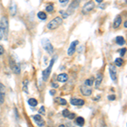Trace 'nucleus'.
<instances>
[{
	"instance_id": "f257e3e1",
	"label": "nucleus",
	"mask_w": 127,
	"mask_h": 127,
	"mask_svg": "<svg viewBox=\"0 0 127 127\" xmlns=\"http://www.w3.org/2000/svg\"><path fill=\"white\" fill-rule=\"evenodd\" d=\"M63 22V19L61 17H56L53 19L48 24V29L49 30H54L58 28Z\"/></svg>"
},
{
	"instance_id": "f03ea898",
	"label": "nucleus",
	"mask_w": 127,
	"mask_h": 127,
	"mask_svg": "<svg viewBox=\"0 0 127 127\" xmlns=\"http://www.w3.org/2000/svg\"><path fill=\"white\" fill-rule=\"evenodd\" d=\"M42 44L43 48L49 54H52L53 53H54V47H53V45L51 44L50 41H49L48 38H43V39L42 40Z\"/></svg>"
},
{
	"instance_id": "7ed1b4c3",
	"label": "nucleus",
	"mask_w": 127,
	"mask_h": 127,
	"mask_svg": "<svg viewBox=\"0 0 127 127\" xmlns=\"http://www.w3.org/2000/svg\"><path fill=\"white\" fill-rule=\"evenodd\" d=\"M54 60H55V58L52 59L50 60V64H49V66L46 69H44L42 71V79L43 81H47L51 73V70H52V68H53V65H54Z\"/></svg>"
},
{
	"instance_id": "20e7f679",
	"label": "nucleus",
	"mask_w": 127,
	"mask_h": 127,
	"mask_svg": "<svg viewBox=\"0 0 127 127\" xmlns=\"http://www.w3.org/2000/svg\"><path fill=\"white\" fill-rule=\"evenodd\" d=\"M94 7H95V4H94L93 2H88V3H87L85 5L83 6L82 13L83 14L89 13L90 11H92V10L94 9Z\"/></svg>"
},
{
	"instance_id": "39448f33",
	"label": "nucleus",
	"mask_w": 127,
	"mask_h": 127,
	"mask_svg": "<svg viewBox=\"0 0 127 127\" xmlns=\"http://www.w3.org/2000/svg\"><path fill=\"white\" fill-rule=\"evenodd\" d=\"M79 3H80L79 1H77V2L74 1V2H72V3H70L69 9H68V10H67V12H66V13L68 14V15H69L70 14H72L73 12L77 9V7L79 6Z\"/></svg>"
},
{
	"instance_id": "423d86ee",
	"label": "nucleus",
	"mask_w": 127,
	"mask_h": 127,
	"mask_svg": "<svg viewBox=\"0 0 127 127\" xmlns=\"http://www.w3.org/2000/svg\"><path fill=\"white\" fill-rule=\"evenodd\" d=\"M10 67H11L12 70H13L15 74H20V67L19 64L15 63V61L12 60V59H10Z\"/></svg>"
},
{
	"instance_id": "0eeeda50",
	"label": "nucleus",
	"mask_w": 127,
	"mask_h": 127,
	"mask_svg": "<svg viewBox=\"0 0 127 127\" xmlns=\"http://www.w3.org/2000/svg\"><path fill=\"white\" fill-rule=\"evenodd\" d=\"M78 41H74V42H71L70 46H69V48L68 49V55L69 56H71V55L74 54V53L75 52V48H76V46L78 45Z\"/></svg>"
},
{
	"instance_id": "6e6552de",
	"label": "nucleus",
	"mask_w": 127,
	"mask_h": 127,
	"mask_svg": "<svg viewBox=\"0 0 127 127\" xmlns=\"http://www.w3.org/2000/svg\"><path fill=\"white\" fill-rule=\"evenodd\" d=\"M109 73H110V77H111L113 81H116L117 80V71H116V68L114 65L110 64Z\"/></svg>"
},
{
	"instance_id": "1a4fd4ad",
	"label": "nucleus",
	"mask_w": 127,
	"mask_h": 127,
	"mask_svg": "<svg viewBox=\"0 0 127 127\" xmlns=\"http://www.w3.org/2000/svg\"><path fill=\"white\" fill-rule=\"evenodd\" d=\"M0 27L2 28L4 32H6L9 27V23H8V20L6 17H2L1 20H0Z\"/></svg>"
},
{
	"instance_id": "9d476101",
	"label": "nucleus",
	"mask_w": 127,
	"mask_h": 127,
	"mask_svg": "<svg viewBox=\"0 0 127 127\" xmlns=\"http://www.w3.org/2000/svg\"><path fill=\"white\" fill-rule=\"evenodd\" d=\"M5 96V87L2 83H0V104H3L4 102Z\"/></svg>"
},
{
	"instance_id": "9b49d317",
	"label": "nucleus",
	"mask_w": 127,
	"mask_h": 127,
	"mask_svg": "<svg viewBox=\"0 0 127 127\" xmlns=\"http://www.w3.org/2000/svg\"><path fill=\"white\" fill-rule=\"evenodd\" d=\"M33 119H34V120L36 121V125H37L38 126H44V124H45L44 120H42V116L39 115V114H36V115H34V116H33Z\"/></svg>"
},
{
	"instance_id": "f8f14e48",
	"label": "nucleus",
	"mask_w": 127,
	"mask_h": 127,
	"mask_svg": "<svg viewBox=\"0 0 127 127\" xmlns=\"http://www.w3.org/2000/svg\"><path fill=\"white\" fill-rule=\"evenodd\" d=\"M70 103L72 105H76V106H82L85 104V101L83 99H79V98H72L70 100Z\"/></svg>"
},
{
	"instance_id": "ddd939ff",
	"label": "nucleus",
	"mask_w": 127,
	"mask_h": 127,
	"mask_svg": "<svg viewBox=\"0 0 127 127\" xmlns=\"http://www.w3.org/2000/svg\"><path fill=\"white\" fill-rule=\"evenodd\" d=\"M81 93H82L84 96H87V97H88V96L91 95L92 93H93V91H92L91 88L88 87H81Z\"/></svg>"
},
{
	"instance_id": "4468645a",
	"label": "nucleus",
	"mask_w": 127,
	"mask_h": 127,
	"mask_svg": "<svg viewBox=\"0 0 127 127\" xmlns=\"http://www.w3.org/2000/svg\"><path fill=\"white\" fill-rule=\"evenodd\" d=\"M102 81H103V75L101 73H98L96 77V81H95V86L96 87H98L101 84Z\"/></svg>"
},
{
	"instance_id": "2eb2a0df",
	"label": "nucleus",
	"mask_w": 127,
	"mask_h": 127,
	"mask_svg": "<svg viewBox=\"0 0 127 127\" xmlns=\"http://www.w3.org/2000/svg\"><path fill=\"white\" fill-rule=\"evenodd\" d=\"M68 80V75L67 74H60L58 75V81L59 82H65Z\"/></svg>"
},
{
	"instance_id": "dca6fc26",
	"label": "nucleus",
	"mask_w": 127,
	"mask_h": 127,
	"mask_svg": "<svg viewBox=\"0 0 127 127\" xmlns=\"http://www.w3.org/2000/svg\"><path fill=\"white\" fill-rule=\"evenodd\" d=\"M121 21H122L121 16H120V15H118L117 17L115 18L114 21V28H118L119 26H120V24H121Z\"/></svg>"
},
{
	"instance_id": "f3484780",
	"label": "nucleus",
	"mask_w": 127,
	"mask_h": 127,
	"mask_svg": "<svg viewBox=\"0 0 127 127\" xmlns=\"http://www.w3.org/2000/svg\"><path fill=\"white\" fill-rule=\"evenodd\" d=\"M116 42H117L118 45H120V46H122V45H124L126 43V39H125L123 36H117L116 37Z\"/></svg>"
},
{
	"instance_id": "a211bd4d",
	"label": "nucleus",
	"mask_w": 127,
	"mask_h": 127,
	"mask_svg": "<svg viewBox=\"0 0 127 127\" xmlns=\"http://www.w3.org/2000/svg\"><path fill=\"white\" fill-rule=\"evenodd\" d=\"M75 124L79 126H83L84 124H85V120L82 117H77L76 120H75Z\"/></svg>"
},
{
	"instance_id": "6ab92c4d",
	"label": "nucleus",
	"mask_w": 127,
	"mask_h": 127,
	"mask_svg": "<svg viewBox=\"0 0 127 127\" xmlns=\"http://www.w3.org/2000/svg\"><path fill=\"white\" fill-rule=\"evenodd\" d=\"M28 103H29L30 106H32V107H35V106L37 105V100L35 99V98H30L29 100H28Z\"/></svg>"
},
{
	"instance_id": "aec40b11",
	"label": "nucleus",
	"mask_w": 127,
	"mask_h": 127,
	"mask_svg": "<svg viewBox=\"0 0 127 127\" xmlns=\"http://www.w3.org/2000/svg\"><path fill=\"white\" fill-rule=\"evenodd\" d=\"M93 82H94V79H93V77H92L91 79H87V81H85V85H86V87H90L93 85Z\"/></svg>"
},
{
	"instance_id": "412c9836",
	"label": "nucleus",
	"mask_w": 127,
	"mask_h": 127,
	"mask_svg": "<svg viewBox=\"0 0 127 127\" xmlns=\"http://www.w3.org/2000/svg\"><path fill=\"white\" fill-rule=\"evenodd\" d=\"M37 16H38V18H39L40 20H44L47 19L46 13H45V12H42V11H40L39 13L37 14Z\"/></svg>"
},
{
	"instance_id": "4be33fe9",
	"label": "nucleus",
	"mask_w": 127,
	"mask_h": 127,
	"mask_svg": "<svg viewBox=\"0 0 127 127\" xmlns=\"http://www.w3.org/2000/svg\"><path fill=\"white\" fill-rule=\"evenodd\" d=\"M114 63H115V64L117 65L118 67H120V66H122L123 63H124V60H123L121 58H117L114 60Z\"/></svg>"
},
{
	"instance_id": "5701e85b",
	"label": "nucleus",
	"mask_w": 127,
	"mask_h": 127,
	"mask_svg": "<svg viewBox=\"0 0 127 127\" xmlns=\"http://www.w3.org/2000/svg\"><path fill=\"white\" fill-rule=\"evenodd\" d=\"M10 14L11 15H15L16 14V5L15 3H12V5L10 6Z\"/></svg>"
},
{
	"instance_id": "b1692460",
	"label": "nucleus",
	"mask_w": 127,
	"mask_h": 127,
	"mask_svg": "<svg viewBox=\"0 0 127 127\" xmlns=\"http://www.w3.org/2000/svg\"><path fill=\"white\" fill-rule=\"evenodd\" d=\"M57 101H59L61 105H66L67 104V101L65 99H63V98H57Z\"/></svg>"
},
{
	"instance_id": "393cba45",
	"label": "nucleus",
	"mask_w": 127,
	"mask_h": 127,
	"mask_svg": "<svg viewBox=\"0 0 127 127\" xmlns=\"http://www.w3.org/2000/svg\"><path fill=\"white\" fill-rule=\"evenodd\" d=\"M54 9V5L53 4H49L47 6V8H46V10L48 12H52Z\"/></svg>"
},
{
	"instance_id": "a878e982",
	"label": "nucleus",
	"mask_w": 127,
	"mask_h": 127,
	"mask_svg": "<svg viewBox=\"0 0 127 127\" xmlns=\"http://www.w3.org/2000/svg\"><path fill=\"white\" fill-rule=\"evenodd\" d=\"M69 114V111L68 109H64L62 112V114H63L64 117H68Z\"/></svg>"
},
{
	"instance_id": "bb28decb",
	"label": "nucleus",
	"mask_w": 127,
	"mask_h": 127,
	"mask_svg": "<svg viewBox=\"0 0 127 127\" xmlns=\"http://www.w3.org/2000/svg\"><path fill=\"white\" fill-rule=\"evenodd\" d=\"M126 48H121L120 49V56L123 57L125 54H126Z\"/></svg>"
},
{
	"instance_id": "cd10ccee",
	"label": "nucleus",
	"mask_w": 127,
	"mask_h": 127,
	"mask_svg": "<svg viewBox=\"0 0 127 127\" xmlns=\"http://www.w3.org/2000/svg\"><path fill=\"white\" fill-rule=\"evenodd\" d=\"M27 83H28V81L26 80V81H24V90H25V92H26V93H27Z\"/></svg>"
},
{
	"instance_id": "c85d7f7f",
	"label": "nucleus",
	"mask_w": 127,
	"mask_h": 127,
	"mask_svg": "<svg viewBox=\"0 0 127 127\" xmlns=\"http://www.w3.org/2000/svg\"><path fill=\"white\" fill-rule=\"evenodd\" d=\"M60 13H61V14H63V18H64V19H66V18L69 16V15H68V14H67L66 12H64V11H62V10L60 11Z\"/></svg>"
},
{
	"instance_id": "c756f323",
	"label": "nucleus",
	"mask_w": 127,
	"mask_h": 127,
	"mask_svg": "<svg viewBox=\"0 0 127 127\" xmlns=\"http://www.w3.org/2000/svg\"><path fill=\"white\" fill-rule=\"evenodd\" d=\"M75 114H73V113H69V115H68V118L69 119V120H73L74 118H75Z\"/></svg>"
},
{
	"instance_id": "7c9ffc66",
	"label": "nucleus",
	"mask_w": 127,
	"mask_h": 127,
	"mask_svg": "<svg viewBox=\"0 0 127 127\" xmlns=\"http://www.w3.org/2000/svg\"><path fill=\"white\" fill-rule=\"evenodd\" d=\"M3 33H4V31H3V29H2L1 27H0V40L3 38Z\"/></svg>"
},
{
	"instance_id": "2f4dec72",
	"label": "nucleus",
	"mask_w": 127,
	"mask_h": 127,
	"mask_svg": "<svg viewBox=\"0 0 127 127\" xmlns=\"http://www.w3.org/2000/svg\"><path fill=\"white\" fill-rule=\"evenodd\" d=\"M39 113L40 114H45V108L42 106V107H41V108L39 109Z\"/></svg>"
},
{
	"instance_id": "473e14b6",
	"label": "nucleus",
	"mask_w": 127,
	"mask_h": 127,
	"mask_svg": "<svg viewBox=\"0 0 127 127\" xmlns=\"http://www.w3.org/2000/svg\"><path fill=\"white\" fill-rule=\"evenodd\" d=\"M108 98L109 100H114V99H115V96H114V95H110V96H108Z\"/></svg>"
},
{
	"instance_id": "72a5a7b5",
	"label": "nucleus",
	"mask_w": 127,
	"mask_h": 127,
	"mask_svg": "<svg viewBox=\"0 0 127 127\" xmlns=\"http://www.w3.org/2000/svg\"><path fill=\"white\" fill-rule=\"evenodd\" d=\"M69 0H59V3H63V4H65V3H68Z\"/></svg>"
},
{
	"instance_id": "f704fd0d",
	"label": "nucleus",
	"mask_w": 127,
	"mask_h": 127,
	"mask_svg": "<svg viewBox=\"0 0 127 127\" xmlns=\"http://www.w3.org/2000/svg\"><path fill=\"white\" fill-rule=\"evenodd\" d=\"M3 52H4V50H3V48L0 45V55H2L3 54Z\"/></svg>"
},
{
	"instance_id": "c9c22d12",
	"label": "nucleus",
	"mask_w": 127,
	"mask_h": 127,
	"mask_svg": "<svg viewBox=\"0 0 127 127\" xmlns=\"http://www.w3.org/2000/svg\"><path fill=\"white\" fill-rule=\"evenodd\" d=\"M51 85H52V87H54V88H57V87H59V85H58V84L52 83V84H51Z\"/></svg>"
},
{
	"instance_id": "e433bc0d",
	"label": "nucleus",
	"mask_w": 127,
	"mask_h": 127,
	"mask_svg": "<svg viewBox=\"0 0 127 127\" xmlns=\"http://www.w3.org/2000/svg\"><path fill=\"white\" fill-rule=\"evenodd\" d=\"M55 93H56V92H55V90H51V91H50V94H51V95H54Z\"/></svg>"
},
{
	"instance_id": "4c0bfd02",
	"label": "nucleus",
	"mask_w": 127,
	"mask_h": 127,
	"mask_svg": "<svg viewBox=\"0 0 127 127\" xmlns=\"http://www.w3.org/2000/svg\"><path fill=\"white\" fill-rule=\"evenodd\" d=\"M124 26H125V28H126V27H127V21H125Z\"/></svg>"
},
{
	"instance_id": "58836bf2",
	"label": "nucleus",
	"mask_w": 127,
	"mask_h": 127,
	"mask_svg": "<svg viewBox=\"0 0 127 127\" xmlns=\"http://www.w3.org/2000/svg\"><path fill=\"white\" fill-rule=\"evenodd\" d=\"M97 2L98 3H102V0H97Z\"/></svg>"
},
{
	"instance_id": "ea45409f",
	"label": "nucleus",
	"mask_w": 127,
	"mask_h": 127,
	"mask_svg": "<svg viewBox=\"0 0 127 127\" xmlns=\"http://www.w3.org/2000/svg\"><path fill=\"white\" fill-rule=\"evenodd\" d=\"M59 127H65V126H64V125H60V126H59Z\"/></svg>"
}]
</instances>
